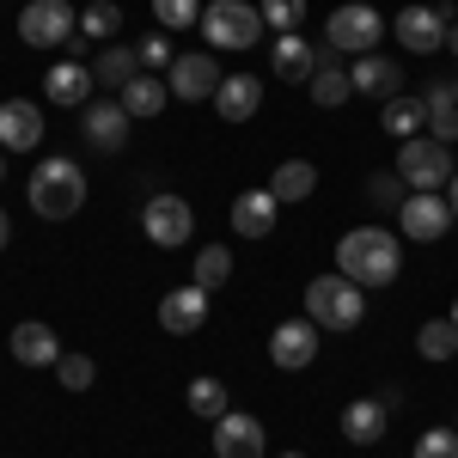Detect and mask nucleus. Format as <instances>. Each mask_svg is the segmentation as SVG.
I'll list each match as a JSON object with an SVG mask.
<instances>
[{
	"label": "nucleus",
	"mask_w": 458,
	"mask_h": 458,
	"mask_svg": "<svg viewBox=\"0 0 458 458\" xmlns=\"http://www.w3.org/2000/svg\"><path fill=\"white\" fill-rule=\"evenodd\" d=\"M336 269L360 287H391L397 269H403V239L386 233V226H354L336 239Z\"/></svg>",
	"instance_id": "obj_1"
},
{
	"label": "nucleus",
	"mask_w": 458,
	"mask_h": 458,
	"mask_svg": "<svg viewBox=\"0 0 458 458\" xmlns=\"http://www.w3.org/2000/svg\"><path fill=\"white\" fill-rule=\"evenodd\" d=\"M306 318H312L318 330H360V318H367V287L349 282L343 269H336V276H312V282H306Z\"/></svg>",
	"instance_id": "obj_2"
},
{
	"label": "nucleus",
	"mask_w": 458,
	"mask_h": 458,
	"mask_svg": "<svg viewBox=\"0 0 458 458\" xmlns=\"http://www.w3.org/2000/svg\"><path fill=\"white\" fill-rule=\"evenodd\" d=\"M25 196H31V208L43 214V220H68V214L86 208V172L73 165L68 153H62V159H43L31 172V190H25Z\"/></svg>",
	"instance_id": "obj_3"
},
{
	"label": "nucleus",
	"mask_w": 458,
	"mask_h": 458,
	"mask_svg": "<svg viewBox=\"0 0 458 458\" xmlns=\"http://www.w3.org/2000/svg\"><path fill=\"white\" fill-rule=\"evenodd\" d=\"M19 37L31 43V49H80L86 37H80V13H73V0H25V13H19Z\"/></svg>",
	"instance_id": "obj_4"
},
{
	"label": "nucleus",
	"mask_w": 458,
	"mask_h": 458,
	"mask_svg": "<svg viewBox=\"0 0 458 458\" xmlns=\"http://www.w3.org/2000/svg\"><path fill=\"white\" fill-rule=\"evenodd\" d=\"M379 37H386V19H379V6H367V0H349V6H336V13L324 19V43H330L336 55H373Z\"/></svg>",
	"instance_id": "obj_5"
},
{
	"label": "nucleus",
	"mask_w": 458,
	"mask_h": 458,
	"mask_svg": "<svg viewBox=\"0 0 458 458\" xmlns=\"http://www.w3.org/2000/svg\"><path fill=\"white\" fill-rule=\"evenodd\" d=\"M202 37H208V49H257L263 13L245 0H214V6H202Z\"/></svg>",
	"instance_id": "obj_6"
},
{
	"label": "nucleus",
	"mask_w": 458,
	"mask_h": 458,
	"mask_svg": "<svg viewBox=\"0 0 458 458\" xmlns=\"http://www.w3.org/2000/svg\"><path fill=\"white\" fill-rule=\"evenodd\" d=\"M391 172L403 177L410 190H446L453 183V153H446V141H434V135H416V141L397 147V165Z\"/></svg>",
	"instance_id": "obj_7"
},
{
	"label": "nucleus",
	"mask_w": 458,
	"mask_h": 458,
	"mask_svg": "<svg viewBox=\"0 0 458 458\" xmlns=\"http://www.w3.org/2000/svg\"><path fill=\"white\" fill-rule=\"evenodd\" d=\"M141 233H147V245L177 250V245H190V233H196V214H190V202H183V196L159 190V196H147V208H141Z\"/></svg>",
	"instance_id": "obj_8"
},
{
	"label": "nucleus",
	"mask_w": 458,
	"mask_h": 458,
	"mask_svg": "<svg viewBox=\"0 0 458 458\" xmlns=\"http://www.w3.org/2000/svg\"><path fill=\"white\" fill-rule=\"evenodd\" d=\"M397 226H403L416 245L446 239V233H453V202H446V190H410L403 208H397Z\"/></svg>",
	"instance_id": "obj_9"
},
{
	"label": "nucleus",
	"mask_w": 458,
	"mask_h": 458,
	"mask_svg": "<svg viewBox=\"0 0 458 458\" xmlns=\"http://www.w3.org/2000/svg\"><path fill=\"white\" fill-rule=\"evenodd\" d=\"M220 62H214V49H190V55H177L172 68H165V86H172V98H183V105H202V98H214L220 92Z\"/></svg>",
	"instance_id": "obj_10"
},
{
	"label": "nucleus",
	"mask_w": 458,
	"mask_h": 458,
	"mask_svg": "<svg viewBox=\"0 0 458 458\" xmlns=\"http://www.w3.org/2000/svg\"><path fill=\"white\" fill-rule=\"evenodd\" d=\"M129 110H123V98H92V105L80 110V135L98 147V153H123L129 147Z\"/></svg>",
	"instance_id": "obj_11"
},
{
	"label": "nucleus",
	"mask_w": 458,
	"mask_h": 458,
	"mask_svg": "<svg viewBox=\"0 0 458 458\" xmlns=\"http://www.w3.org/2000/svg\"><path fill=\"white\" fill-rule=\"evenodd\" d=\"M269 360L282 367V373H306L318 360V324L312 318H287L269 330Z\"/></svg>",
	"instance_id": "obj_12"
},
{
	"label": "nucleus",
	"mask_w": 458,
	"mask_h": 458,
	"mask_svg": "<svg viewBox=\"0 0 458 458\" xmlns=\"http://www.w3.org/2000/svg\"><path fill=\"white\" fill-rule=\"evenodd\" d=\"M263 446H269V428L245 410H226L214 422V458H263Z\"/></svg>",
	"instance_id": "obj_13"
},
{
	"label": "nucleus",
	"mask_w": 458,
	"mask_h": 458,
	"mask_svg": "<svg viewBox=\"0 0 458 458\" xmlns=\"http://www.w3.org/2000/svg\"><path fill=\"white\" fill-rule=\"evenodd\" d=\"M391 31H397V43H403L410 55H434V49L446 43V31H453V19H446L440 6H403Z\"/></svg>",
	"instance_id": "obj_14"
},
{
	"label": "nucleus",
	"mask_w": 458,
	"mask_h": 458,
	"mask_svg": "<svg viewBox=\"0 0 458 458\" xmlns=\"http://www.w3.org/2000/svg\"><path fill=\"white\" fill-rule=\"evenodd\" d=\"M330 55H336L330 43H318V49H312V37L287 31V37H276V55H269V68H276V80H300V86H306V80H312V73L324 68Z\"/></svg>",
	"instance_id": "obj_15"
},
{
	"label": "nucleus",
	"mask_w": 458,
	"mask_h": 458,
	"mask_svg": "<svg viewBox=\"0 0 458 458\" xmlns=\"http://www.w3.org/2000/svg\"><path fill=\"white\" fill-rule=\"evenodd\" d=\"M349 86H354V98H379V105L397 98V92H410V86H403V68H397L391 55H379V49L349 62Z\"/></svg>",
	"instance_id": "obj_16"
},
{
	"label": "nucleus",
	"mask_w": 458,
	"mask_h": 458,
	"mask_svg": "<svg viewBox=\"0 0 458 458\" xmlns=\"http://www.w3.org/2000/svg\"><path fill=\"white\" fill-rule=\"evenodd\" d=\"M202 318H208V287H196V282L172 287V293L159 300V330H172V336H196Z\"/></svg>",
	"instance_id": "obj_17"
},
{
	"label": "nucleus",
	"mask_w": 458,
	"mask_h": 458,
	"mask_svg": "<svg viewBox=\"0 0 458 458\" xmlns=\"http://www.w3.org/2000/svg\"><path fill=\"white\" fill-rule=\"evenodd\" d=\"M0 147L6 153H37L43 147V110L31 98H6L0 105Z\"/></svg>",
	"instance_id": "obj_18"
},
{
	"label": "nucleus",
	"mask_w": 458,
	"mask_h": 458,
	"mask_svg": "<svg viewBox=\"0 0 458 458\" xmlns=\"http://www.w3.org/2000/svg\"><path fill=\"white\" fill-rule=\"evenodd\" d=\"M276 214H282L276 190L257 183L245 196H233V233H239V239H269V233H276Z\"/></svg>",
	"instance_id": "obj_19"
},
{
	"label": "nucleus",
	"mask_w": 458,
	"mask_h": 458,
	"mask_svg": "<svg viewBox=\"0 0 458 458\" xmlns=\"http://www.w3.org/2000/svg\"><path fill=\"white\" fill-rule=\"evenodd\" d=\"M92 68H80V62H55V68L43 73V98L49 105H62V110H86L92 105Z\"/></svg>",
	"instance_id": "obj_20"
},
{
	"label": "nucleus",
	"mask_w": 458,
	"mask_h": 458,
	"mask_svg": "<svg viewBox=\"0 0 458 458\" xmlns=\"http://www.w3.org/2000/svg\"><path fill=\"white\" fill-rule=\"evenodd\" d=\"M214 110H220V123H250L263 110V80L257 73H226L220 92H214Z\"/></svg>",
	"instance_id": "obj_21"
},
{
	"label": "nucleus",
	"mask_w": 458,
	"mask_h": 458,
	"mask_svg": "<svg viewBox=\"0 0 458 458\" xmlns=\"http://www.w3.org/2000/svg\"><path fill=\"white\" fill-rule=\"evenodd\" d=\"M6 349H13V360H19V367H55V360H62V343H55V330H49V324H37V318L13 324Z\"/></svg>",
	"instance_id": "obj_22"
},
{
	"label": "nucleus",
	"mask_w": 458,
	"mask_h": 458,
	"mask_svg": "<svg viewBox=\"0 0 458 458\" xmlns=\"http://www.w3.org/2000/svg\"><path fill=\"white\" fill-rule=\"evenodd\" d=\"M379 129H386V135H397V147L416 141V135H428L422 92H397V98H386V105H379Z\"/></svg>",
	"instance_id": "obj_23"
},
{
	"label": "nucleus",
	"mask_w": 458,
	"mask_h": 458,
	"mask_svg": "<svg viewBox=\"0 0 458 458\" xmlns=\"http://www.w3.org/2000/svg\"><path fill=\"white\" fill-rule=\"evenodd\" d=\"M386 422H391V410L379 403V397H354L349 410H343V440H354V446H379V440H386Z\"/></svg>",
	"instance_id": "obj_24"
},
{
	"label": "nucleus",
	"mask_w": 458,
	"mask_h": 458,
	"mask_svg": "<svg viewBox=\"0 0 458 458\" xmlns=\"http://www.w3.org/2000/svg\"><path fill=\"white\" fill-rule=\"evenodd\" d=\"M422 105H428V135L434 141H458V98H453V80H428L422 86Z\"/></svg>",
	"instance_id": "obj_25"
},
{
	"label": "nucleus",
	"mask_w": 458,
	"mask_h": 458,
	"mask_svg": "<svg viewBox=\"0 0 458 458\" xmlns=\"http://www.w3.org/2000/svg\"><path fill=\"white\" fill-rule=\"evenodd\" d=\"M135 73H141V55H135L129 43H105V49L92 55V80H98V86H110V98H116Z\"/></svg>",
	"instance_id": "obj_26"
},
{
	"label": "nucleus",
	"mask_w": 458,
	"mask_h": 458,
	"mask_svg": "<svg viewBox=\"0 0 458 458\" xmlns=\"http://www.w3.org/2000/svg\"><path fill=\"white\" fill-rule=\"evenodd\" d=\"M165 92H172V86H165V73H147L141 68L123 92H116V98H123V110H129L135 123H141V116H159V110H165Z\"/></svg>",
	"instance_id": "obj_27"
},
{
	"label": "nucleus",
	"mask_w": 458,
	"mask_h": 458,
	"mask_svg": "<svg viewBox=\"0 0 458 458\" xmlns=\"http://www.w3.org/2000/svg\"><path fill=\"white\" fill-rule=\"evenodd\" d=\"M306 92H312V105H318V110H336V105H349V98H354L349 68H343V62L330 55V62H324V68H318L312 80H306Z\"/></svg>",
	"instance_id": "obj_28"
},
{
	"label": "nucleus",
	"mask_w": 458,
	"mask_h": 458,
	"mask_svg": "<svg viewBox=\"0 0 458 458\" xmlns=\"http://www.w3.org/2000/svg\"><path fill=\"white\" fill-rule=\"evenodd\" d=\"M269 190H276V202H306L318 190V165L312 159H287V165H276Z\"/></svg>",
	"instance_id": "obj_29"
},
{
	"label": "nucleus",
	"mask_w": 458,
	"mask_h": 458,
	"mask_svg": "<svg viewBox=\"0 0 458 458\" xmlns=\"http://www.w3.org/2000/svg\"><path fill=\"white\" fill-rule=\"evenodd\" d=\"M226 410H233V397H226V379H214V373L190 379V416H202V422H220Z\"/></svg>",
	"instance_id": "obj_30"
},
{
	"label": "nucleus",
	"mask_w": 458,
	"mask_h": 458,
	"mask_svg": "<svg viewBox=\"0 0 458 458\" xmlns=\"http://www.w3.org/2000/svg\"><path fill=\"white\" fill-rule=\"evenodd\" d=\"M416 354H422V360H453L458 354V324L453 318H428L422 330H416Z\"/></svg>",
	"instance_id": "obj_31"
},
{
	"label": "nucleus",
	"mask_w": 458,
	"mask_h": 458,
	"mask_svg": "<svg viewBox=\"0 0 458 458\" xmlns=\"http://www.w3.org/2000/svg\"><path fill=\"white\" fill-rule=\"evenodd\" d=\"M116 31H123V6H116V0H92V6L80 13V37H86V43H116Z\"/></svg>",
	"instance_id": "obj_32"
},
{
	"label": "nucleus",
	"mask_w": 458,
	"mask_h": 458,
	"mask_svg": "<svg viewBox=\"0 0 458 458\" xmlns=\"http://www.w3.org/2000/svg\"><path fill=\"white\" fill-rule=\"evenodd\" d=\"M226 276H233V250H226V245H202V250H196V276H190L196 287H208V293H214V287H226Z\"/></svg>",
	"instance_id": "obj_33"
},
{
	"label": "nucleus",
	"mask_w": 458,
	"mask_h": 458,
	"mask_svg": "<svg viewBox=\"0 0 458 458\" xmlns=\"http://www.w3.org/2000/svg\"><path fill=\"white\" fill-rule=\"evenodd\" d=\"M257 13H263V31H276V37H287V31L306 25V0H263Z\"/></svg>",
	"instance_id": "obj_34"
},
{
	"label": "nucleus",
	"mask_w": 458,
	"mask_h": 458,
	"mask_svg": "<svg viewBox=\"0 0 458 458\" xmlns=\"http://www.w3.org/2000/svg\"><path fill=\"white\" fill-rule=\"evenodd\" d=\"M153 19H159V31H190V25H202V0H153Z\"/></svg>",
	"instance_id": "obj_35"
},
{
	"label": "nucleus",
	"mask_w": 458,
	"mask_h": 458,
	"mask_svg": "<svg viewBox=\"0 0 458 458\" xmlns=\"http://www.w3.org/2000/svg\"><path fill=\"white\" fill-rule=\"evenodd\" d=\"M55 379H62L68 391H92V379H98V360H92V354H62V360H55Z\"/></svg>",
	"instance_id": "obj_36"
},
{
	"label": "nucleus",
	"mask_w": 458,
	"mask_h": 458,
	"mask_svg": "<svg viewBox=\"0 0 458 458\" xmlns=\"http://www.w3.org/2000/svg\"><path fill=\"white\" fill-rule=\"evenodd\" d=\"M367 196H373V208H403L410 190H403V177H397V172H373V177H367Z\"/></svg>",
	"instance_id": "obj_37"
},
{
	"label": "nucleus",
	"mask_w": 458,
	"mask_h": 458,
	"mask_svg": "<svg viewBox=\"0 0 458 458\" xmlns=\"http://www.w3.org/2000/svg\"><path fill=\"white\" fill-rule=\"evenodd\" d=\"M135 55H141L147 73H159V68H172V62H177V49H172V37H165V31L141 37V43H135Z\"/></svg>",
	"instance_id": "obj_38"
},
{
	"label": "nucleus",
	"mask_w": 458,
	"mask_h": 458,
	"mask_svg": "<svg viewBox=\"0 0 458 458\" xmlns=\"http://www.w3.org/2000/svg\"><path fill=\"white\" fill-rule=\"evenodd\" d=\"M410 458H458V428H428Z\"/></svg>",
	"instance_id": "obj_39"
},
{
	"label": "nucleus",
	"mask_w": 458,
	"mask_h": 458,
	"mask_svg": "<svg viewBox=\"0 0 458 458\" xmlns=\"http://www.w3.org/2000/svg\"><path fill=\"white\" fill-rule=\"evenodd\" d=\"M6 239H13V220H6V208H0V250H6Z\"/></svg>",
	"instance_id": "obj_40"
},
{
	"label": "nucleus",
	"mask_w": 458,
	"mask_h": 458,
	"mask_svg": "<svg viewBox=\"0 0 458 458\" xmlns=\"http://www.w3.org/2000/svg\"><path fill=\"white\" fill-rule=\"evenodd\" d=\"M446 202H453V220H458V172H453V183H446Z\"/></svg>",
	"instance_id": "obj_41"
},
{
	"label": "nucleus",
	"mask_w": 458,
	"mask_h": 458,
	"mask_svg": "<svg viewBox=\"0 0 458 458\" xmlns=\"http://www.w3.org/2000/svg\"><path fill=\"white\" fill-rule=\"evenodd\" d=\"M446 49H453V55H458V25H453V31H446Z\"/></svg>",
	"instance_id": "obj_42"
},
{
	"label": "nucleus",
	"mask_w": 458,
	"mask_h": 458,
	"mask_svg": "<svg viewBox=\"0 0 458 458\" xmlns=\"http://www.w3.org/2000/svg\"><path fill=\"white\" fill-rule=\"evenodd\" d=\"M0 177H6V147H0Z\"/></svg>",
	"instance_id": "obj_43"
},
{
	"label": "nucleus",
	"mask_w": 458,
	"mask_h": 458,
	"mask_svg": "<svg viewBox=\"0 0 458 458\" xmlns=\"http://www.w3.org/2000/svg\"><path fill=\"white\" fill-rule=\"evenodd\" d=\"M276 458H306V453H276Z\"/></svg>",
	"instance_id": "obj_44"
},
{
	"label": "nucleus",
	"mask_w": 458,
	"mask_h": 458,
	"mask_svg": "<svg viewBox=\"0 0 458 458\" xmlns=\"http://www.w3.org/2000/svg\"><path fill=\"white\" fill-rule=\"evenodd\" d=\"M453 324H458V300H453Z\"/></svg>",
	"instance_id": "obj_45"
},
{
	"label": "nucleus",
	"mask_w": 458,
	"mask_h": 458,
	"mask_svg": "<svg viewBox=\"0 0 458 458\" xmlns=\"http://www.w3.org/2000/svg\"><path fill=\"white\" fill-rule=\"evenodd\" d=\"M453 98H458V80H453Z\"/></svg>",
	"instance_id": "obj_46"
}]
</instances>
